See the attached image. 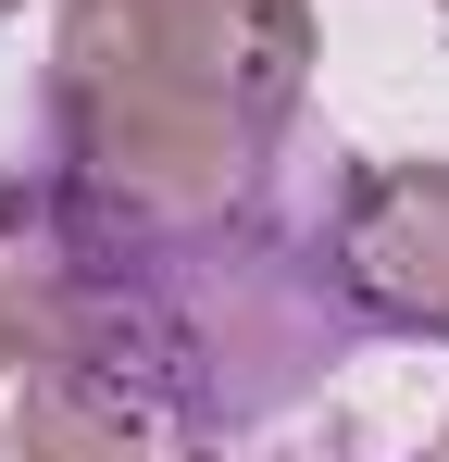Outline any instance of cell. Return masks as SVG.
<instances>
[{
  "label": "cell",
  "mask_w": 449,
  "mask_h": 462,
  "mask_svg": "<svg viewBox=\"0 0 449 462\" xmlns=\"http://www.w3.org/2000/svg\"><path fill=\"white\" fill-rule=\"evenodd\" d=\"M337 275L362 300L374 337H425L449 350V162H350L337 200Z\"/></svg>",
  "instance_id": "obj_2"
},
{
  "label": "cell",
  "mask_w": 449,
  "mask_h": 462,
  "mask_svg": "<svg viewBox=\"0 0 449 462\" xmlns=\"http://www.w3.org/2000/svg\"><path fill=\"white\" fill-rule=\"evenodd\" d=\"M0 438H13V412H0Z\"/></svg>",
  "instance_id": "obj_4"
},
{
  "label": "cell",
  "mask_w": 449,
  "mask_h": 462,
  "mask_svg": "<svg viewBox=\"0 0 449 462\" xmlns=\"http://www.w3.org/2000/svg\"><path fill=\"white\" fill-rule=\"evenodd\" d=\"M312 0H63L38 125L50 162L125 200H224L299 138Z\"/></svg>",
  "instance_id": "obj_1"
},
{
  "label": "cell",
  "mask_w": 449,
  "mask_h": 462,
  "mask_svg": "<svg viewBox=\"0 0 449 462\" xmlns=\"http://www.w3.org/2000/svg\"><path fill=\"white\" fill-rule=\"evenodd\" d=\"M63 350V175H0V375H38Z\"/></svg>",
  "instance_id": "obj_3"
},
{
  "label": "cell",
  "mask_w": 449,
  "mask_h": 462,
  "mask_svg": "<svg viewBox=\"0 0 449 462\" xmlns=\"http://www.w3.org/2000/svg\"><path fill=\"white\" fill-rule=\"evenodd\" d=\"M0 13H13V0H0Z\"/></svg>",
  "instance_id": "obj_5"
}]
</instances>
